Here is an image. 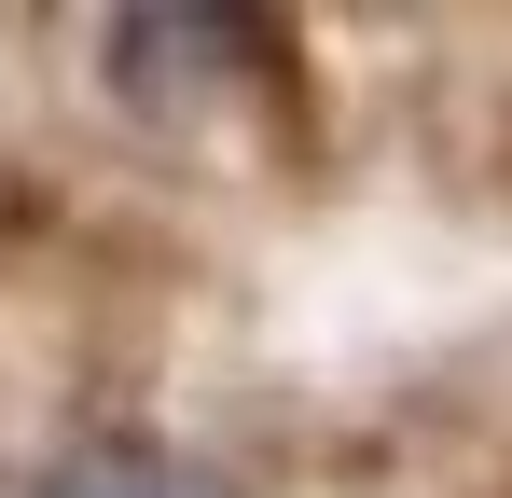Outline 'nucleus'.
I'll return each instance as SVG.
<instances>
[{
  "instance_id": "f257e3e1",
  "label": "nucleus",
  "mask_w": 512,
  "mask_h": 498,
  "mask_svg": "<svg viewBox=\"0 0 512 498\" xmlns=\"http://www.w3.org/2000/svg\"><path fill=\"white\" fill-rule=\"evenodd\" d=\"M97 70H111L125 111L180 125V111H222L236 83L277 70V28H250V14H125V28H97Z\"/></svg>"
},
{
  "instance_id": "f03ea898",
  "label": "nucleus",
  "mask_w": 512,
  "mask_h": 498,
  "mask_svg": "<svg viewBox=\"0 0 512 498\" xmlns=\"http://www.w3.org/2000/svg\"><path fill=\"white\" fill-rule=\"evenodd\" d=\"M28 498H250V471L180 443V429H97L56 471H28Z\"/></svg>"
}]
</instances>
